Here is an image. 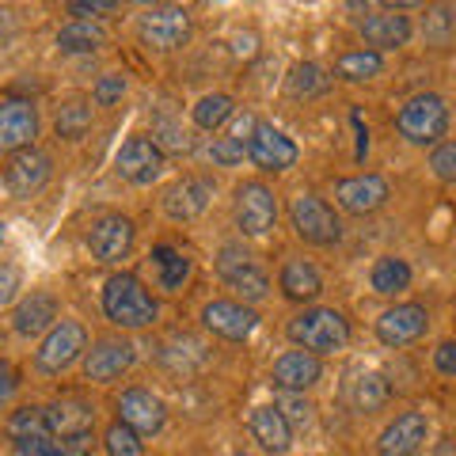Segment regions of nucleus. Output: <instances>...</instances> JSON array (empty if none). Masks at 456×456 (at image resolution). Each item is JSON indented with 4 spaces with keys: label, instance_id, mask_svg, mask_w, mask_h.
Returning a JSON list of instances; mask_svg holds the SVG:
<instances>
[{
    "label": "nucleus",
    "instance_id": "cd10ccee",
    "mask_svg": "<svg viewBox=\"0 0 456 456\" xmlns=\"http://www.w3.org/2000/svg\"><path fill=\"white\" fill-rule=\"evenodd\" d=\"M107 46V31L92 20H73L57 31V50L61 53H95Z\"/></svg>",
    "mask_w": 456,
    "mask_h": 456
},
{
    "label": "nucleus",
    "instance_id": "ea45409f",
    "mask_svg": "<svg viewBox=\"0 0 456 456\" xmlns=\"http://www.w3.org/2000/svg\"><path fill=\"white\" fill-rule=\"evenodd\" d=\"M244 156H248V149L244 145H240V141H232V137H217V141H213V145H209V160L213 164H236V160H244Z\"/></svg>",
    "mask_w": 456,
    "mask_h": 456
},
{
    "label": "nucleus",
    "instance_id": "f3484780",
    "mask_svg": "<svg viewBox=\"0 0 456 456\" xmlns=\"http://www.w3.org/2000/svg\"><path fill=\"white\" fill-rule=\"evenodd\" d=\"M202 323L228 342H244L255 327H259V316H255V308L240 305V301H209L202 308Z\"/></svg>",
    "mask_w": 456,
    "mask_h": 456
},
{
    "label": "nucleus",
    "instance_id": "9b49d317",
    "mask_svg": "<svg viewBox=\"0 0 456 456\" xmlns=\"http://www.w3.org/2000/svg\"><path fill=\"white\" fill-rule=\"evenodd\" d=\"M244 149H248V160L255 167L274 171V175L278 171H289L297 164V156H301V149H297L281 130H274L270 122H255V130H251Z\"/></svg>",
    "mask_w": 456,
    "mask_h": 456
},
{
    "label": "nucleus",
    "instance_id": "c756f323",
    "mask_svg": "<svg viewBox=\"0 0 456 456\" xmlns=\"http://www.w3.org/2000/svg\"><path fill=\"white\" fill-rule=\"evenodd\" d=\"M369 281H373L377 293L395 297V293H403L411 285V266L403 259H395V255H384V259H377L373 270H369Z\"/></svg>",
    "mask_w": 456,
    "mask_h": 456
},
{
    "label": "nucleus",
    "instance_id": "9d476101",
    "mask_svg": "<svg viewBox=\"0 0 456 456\" xmlns=\"http://www.w3.org/2000/svg\"><path fill=\"white\" fill-rule=\"evenodd\" d=\"M114 171L134 187H149L164 175V149L152 137H130L114 156Z\"/></svg>",
    "mask_w": 456,
    "mask_h": 456
},
{
    "label": "nucleus",
    "instance_id": "c03bdc74",
    "mask_svg": "<svg viewBox=\"0 0 456 456\" xmlns=\"http://www.w3.org/2000/svg\"><path fill=\"white\" fill-rule=\"evenodd\" d=\"M16 388H20V373L8 362H0V403H8L16 395Z\"/></svg>",
    "mask_w": 456,
    "mask_h": 456
},
{
    "label": "nucleus",
    "instance_id": "4be33fe9",
    "mask_svg": "<svg viewBox=\"0 0 456 456\" xmlns=\"http://www.w3.org/2000/svg\"><path fill=\"white\" fill-rule=\"evenodd\" d=\"M426 434H430V422H426V415H419V411H407V415H399L388 430L380 434L377 452L380 456H415L426 445Z\"/></svg>",
    "mask_w": 456,
    "mask_h": 456
},
{
    "label": "nucleus",
    "instance_id": "2eb2a0df",
    "mask_svg": "<svg viewBox=\"0 0 456 456\" xmlns=\"http://www.w3.org/2000/svg\"><path fill=\"white\" fill-rule=\"evenodd\" d=\"M335 198H338V206L346 213H354V217H365V213H377L384 202H388V179L373 175V171L338 179L335 183Z\"/></svg>",
    "mask_w": 456,
    "mask_h": 456
},
{
    "label": "nucleus",
    "instance_id": "a211bd4d",
    "mask_svg": "<svg viewBox=\"0 0 456 456\" xmlns=\"http://www.w3.org/2000/svg\"><path fill=\"white\" fill-rule=\"evenodd\" d=\"M4 434L12 437V445H16L20 456H38L53 441L50 426H46V411H42V407L12 411V419L4 422Z\"/></svg>",
    "mask_w": 456,
    "mask_h": 456
},
{
    "label": "nucleus",
    "instance_id": "c9c22d12",
    "mask_svg": "<svg viewBox=\"0 0 456 456\" xmlns=\"http://www.w3.org/2000/svg\"><path fill=\"white\" fill-rule=\"evenodd\" d=\"M103 445L110 456H145V441H141L137 430H130L126 422H114L107 437H103Z\"/></svg>",
    "mask_w": 456,
    "mask_h": 456
},
{
    "label": "nucleus",
    "instance_id": "20e7f679",
    "mask_svg": "<svg viewBox=\"0 0 456 456\" xmlns=\"http://www.w3.org/2000/svg\"><path fill=\"white\" fill-rule=\"evenodd\" d=\"M289 221H293V232L312 248H331L342 240V221L316 194H297L289 206Z\"/></svg>",
    "mask_w": 456,
    "mask_h": 456
},
{
    "label": "nucleus",
    "instance_id": "c85d7f7f",
    "mask_svg": "<svg viewBox=\"0 0 456 456\" xmlns=\"http://www.w3.org/2000/svg\"><path fill=\"white\" fill-rule=\"evenodd\" d=\"M327 88H331V77H327L316 61L293 65L289 77H285V92H289L293 99H316V95H323Z\"/></svg>",
    "mask_w": 456,
    "mask_h": 456
},
{
    "label": "nucleus",
    "instance_id": "f704fd0d",
    "mask_svg": "<svg viewBox=\"0 0 456 456\" xmlns=\"http://www.w3.org/2000/svg\"><path fill=\"white\" fill-rule=\"evenodd\" d=\"M354 411H362V415H373V411H380L384 403H388V380H384L380 373H362L358 380H354Z\"/></svg>",
    "mask_w": 456,
    "mask_h": 456
},
{
    "label": "nucleus",
    "instance_id": "39448f33",
    "mask_svg": "<svg viewBox=\"0 0 456 456\" xmlns=\"http://www.w3.org/2000/svg\"><path fill=\"white\" fill-rule=\"evenodd\" d=\"M84 350H88V331H84V323L61 320V323L50 327L46 338H42V346L35 350V369L46 373V377L65 373Z\"/></svg>",
    "mask_w": 456,
    "mask_h": 456
},
{
    "label": "nucleus",
    "instance_id": "393cba45",
    "mask_svg": "<svg viewBox=\"0 0 456 456\" xmlns=\"http://www.w3.org/2000/svg\"><path fill=\"white\" fill-rule=\"evenodd\" d=\"M362 38L377 50H399V46H407V38H411V20L407 16H399V12H377V16H369L362 23Z\"/></svg>",
    "mask_w": 456,
    "mask_h": 456
},
{
    "label": "nucleus",
    "instance_id": "de8ad7c7",
    "mask_svg": "<svg viewBox=\"0 0 456 456\" xmlns=\"http://www.w3.org/2000/svg\"><path fill=\"white\" fill-rule=\"evenodd\" d=\"M0 244H4V224H0Z\"/></svg>",
    "mask_w": 456,
    "mask_h": 456
},
{
    "label": "nucleus",
    "instance_id": "f03ea898",
    "mask_svg": "<svg viewBox=\"0 0 456 456\" xmlns=\"http://www.w3.org/2000/svg\"><path fill=\"white\" fill-rule=\"evenodd\" d=\"M285 335L297 342V350H308V354H316V358H320V354L346 350L350 323L335 308H305V312H297V316L289 320Z\"/></svg>",
    "mask_w": 456,
    "mask_h": 456
},
{
    "label": "nucleus",
    "instance_id": "58836bf2",
    "mask_svg": "<svg viewBox=\"0 0 456 456\" xmlns=\"http://www.w3.org/2000/svg\"><path fill=\"white\" fill-rule=\"evenodd\" d=\"M430 167H434V175L441 183H456V141H445V145L434 149Z\"/></svg>",
    "mask_w": 456,
    "mask_h": 456
},
{
    "label": "nucleus",
    "instance_id": "1a4fd4ad",
    "mask_svg": "<svg viewBox=\"0 0 456 456\" xmlns=\"http://www.w3.org/2000/svg\"><path fill=\"white\" fill-rule=\"evenodd\" d=\"M53 179V160L42 149H20L4 160V187L12 198H35Z\"/></svg>",
    "mask_w": 456,
    "mask_h": 456
},
{
    "label": "nucleus",
    "instance_id": "4c0bfd02",
    "mask_svg": "<svg viewBox=\"0 0 456 456\" xmlns=\"http://www.w3.org/2000/svg\"><path fill=\"white\" fill-rule=\"evenodd\" d=\"M122 95H126V77H122V73H107V77L95 80L92 103H95V107H114Z\"/></svg>",
    "mask_w": 456,
    "mask_h": 456
},
{
    "label": "nucleus",
    "instance_id": "dca6fc26",
    "mask_svg": "<svg viewBox=\"0 0 456 456\" xmlns=\"http://www.w3.org/2000/svg\"><path fill=\"white\" fill-rule=\"evenodd\" d=\"M426 327H430V316L422 305H395L377 320V338L384 346H411L426 335Z\"/></svg>",
    "mask_w": 456,
    "mask_h": 456
},
{
    "label": "nucleus",
    "instance_id": "7c9ffc66",
    "mask_svg": "<svg viewBox=\"0 0 456 456\" xmlns=\"http://www.w3.org/2000/svg\"><path fill=\"white\" fill-rule=\"evenodd\" d=\"M152 263H156V274H160V285H164L167 293H179L183 281L191 278V259L183 251L167 248V244H160V248L152 251Z\"/></svg>",
    "mask_w": 456,
    "mask_h": 456
},
{
    "label": "nucleus",
    "instance_id": "f257e3e1",
    "mask_svg": "<svg viewBox=\"0 0 456 456\" xmlns=\"http://www.w3.org/2000/svg\"><path fill=\"white\" fill-rule=\"evenodd\" d=\"M103 312H107V320L114 327L137 331V327L156 323V316H160V305H156V297L134 274H114L103 285Z\"/></svg>",
    "mask_w": 456,
    "mask_h": 456
},
{
    "label": "nucleus",
    "instance_id": "72a5a7b5",
    "mask_svg": "<svg viewBox=\"0 0 456 456\" xmlns=\"http://www.w3.org/2000/svg\"><path fill=\"white\" fill-rule=\"evenodd\" d=\"M380 69H384L380 53H373V50H350V53H342L335 61V77L358 84V80H373Z\"/></svg>",
    "mask_w": 456,
    "mask_h": 456
},
{
    "label": "nucleus",
    "instance_id": "473e14b6",
    "mask_svg": "<svg viewBox=\"0 0 456 456\" xmlns=\"http://www.w3.org/2000/svg\"><path fill=\"white\" fill-rule=\"evenodd\" d=\"M236 114V103H232V95H224V92H213V95H202L198 99V107H194V126L198 130H221V126L228 122Z\"/></svg>",
    "mask_w": 456,
    "mask_h": 456
},
{
    "label": "nucleus",
    "instance_id": "412c9836",
    "mask_svg": "<svg viewBox=\"0 0 456 456\" xmlns=\"http://www.w3.org/2000/svg\"><path fill=\"white\" fill-rule=\"evenodd\" d=\"M118 422H126L137 434H160L167 422V411L149 388H130L118 399Z\"/></svg>",
    "mask_w": 456,
    "mask_h": 456
},
{
    "label": "nucleus",
    "instance_id": "7ed1b4c3",
    "mask_svg": "<svg viewBox=\"0 0 456 456\" xmlns=\"http://www.w3.org/2000/svg\"><path fill=\"white\" fill-rule=\"evenodd\" d=\"M395 130L403 134L411 145H437L449 130V107L445 99L434 92H422L415 99H407L395 114Z\"/></svg>",
    "mask_w": 456,
    "mask_h": 456
},
{
    "label": "nucleus",
    "instance_id": "6ab92c4d",
    "mask_svg": "<svg viewBox=\"0 0 456 456\" xmlns=\"http://www.w3.org/2000/svg\"><path fill=\"white\" fill-rule=\"evenodd\" d=\"M42 411H46V426L53 437H80V434H92L95 426V407L84 395H61Z\"/></svg>",
    "mask_w": 456,
    "mask_h": 456
},
{
    "label": "nucleus",
    "instance_id": "bb28decb",
    "mask_svg": "<svg viewBox=\"0 0 456 456\" xmlns=\"http://www.w3.org/2000/svg\"><path fill=\"white\" fill-rule=\"evenodd\" d=\"M278 285H281V293L289 297V301H297V305L316 301V297L323 293L320 270L312 263H305V259H289V263H285L281 274H278Z\"/></svg>",
    "mask_w": 456,
    "mask_h": 456
},
{
    "label": "nucleus",
    "instance_id": "79ce46f5",
    "mask_svg": "<svg viewBox=\"0 0 456 456\" xmlns=\"http://www.w3.org/2000/svg\"><path fill=\"white\" fill-rule=\"evenodd\" d=\"M122 4H114V0H73V4H69V12H73L77 20H99V16H114V12H118Z\"/></svg>",
    "mask_w": 456,
    "mask_h": 456
},
{
    "label": "nucleus",
    "instance_id": "0eeeda50",
    "mask_svg": "<svg viewBox=\"0 0 456 456\" xmlns=\"http://www.w3.org/2000/svg\"><path fill=\"white\" fill-rule=\"evenodd\" d=\"M137 35L152 50H179L183 42L191 38V12L175 8V4L145 8L137 16Z\"/></svg>",
    "mask_w": 456,
    "mask_h": 456
},
{
    "label": "nucleus",
    "instance_id": "6e6552de",
    "mask_svg": "<svg viewBox=\"0 0 456 456\" xmlns=\"http://www.w3.org/2000/svg\"><path fill=\"white\" fill-rule=\"evenodd\" d=\"M232 213H236V228L244 236H266L278 221V198L266 183H244V187H236Z\"/></svg>",
    "mask_w": 456,
    "mask_h": 456
},
{
    "label": "nucleus",
    "instance_id": "4468645a",
    "mask_svg": "<svg viewBox=\"0 0 456 456\" xmlns=\"http://www.w3.org/2000/svg\"><path fill=\"white\" fill-rule=\"evenodd\" d=\"M137 358V350H134V342H126V338H99L95 346L84 354V377L95 380V384H114L126 369L134 365Z\"/></svg>",
    "mask_w": 456,
    "mask_h": 456
},
{
    "label": "nucleus",
    "instance_id": "a878e982",
    "mask_svg": "<svg viewBox=\"0 0 456 456\" xmlns=\"http://www.w3.org/2000/svg\"><path fill=\"white\" fill-rule=\"evenodd\" d=\"M251 434L266 452H274V456L289 452V445H293V430H289V422L281 419L278 407H255L251 411Z\"/></svg>",
    "mask_w": 456,
    "mask_h": 456
},
{
    "label": "nucleus",
    "instance_id": "b1692460",
    "mask_svg": "<svg viewBox=\"0 0 456 456\" xmlns=\"http://www.w3.org/2000/svg\"><path fill=\"white\" fill-rule=\"evenodd\" d=\"M53 320H57V297L42 293V289H35L31 297H23V301L16 305V312H12V327H16L23 338L50 331Z\"/></svg>",
    "mask_w": 456,
    "mask_h": 456
},
{
    "label": "nucleus",
    "instance_id": "a18cd8bd",
    "mask_svg": "<svg viewBox=\"0 0 456 456\" xmlns=\"http://www.w3.org/2000/svg\"><path fill=\"white\" fill-rule=\"evenodd\" d=\"M65 456H88L92 452V434H80V437H57Z\"/></svg>",
    "mask_w": 456,
    "mask_h": 456
},
{
    "label": "nucleus",
    "instance_id": "f8f14e48",
    "mask_svg": "<svg viewBox=\"0 0 456 456\" xmlns=\"http://www.w3.org/2000/svg\"><path fill=\"white\" fill-rule=\"evenodd\" d=\"M88 251L99 263H122L134 251V221L122 213H107L88 228Z\"/></svg>",
    "mask_w": 456,
    "mask_h": 456
},
{
    "label": "nucleus",
    "instance_id": "2f4dec72",
    "mask_svg": "<svg viewBox=\"0 0 456 456\" xmlns=\"http://www.w3.org/2000/svg\"><path fill=\"white\" fill-rule=\"evenodd\" d=\"M53 130L65 141H80L92 130V103L88 99H69V103H61L57 107V118H53Z\"/></svg>",
    "mask_w": 456,
    "mask_h": 456
},
{
    "label": "nucleus",
    "instance_id": "e433bc0d",
    "mask_svg": "<svg viewBox=\"0 0 456 456\" xmlns=\"http://www.w3.org/2000/svg\"><path fill=\"white\" fill-rule=\"evenodd\" d=\"M281 411V419L289 422V430H301V426L312 422V403L301 395V392H281V399L274 403Z\"/></svg>",
    "mask_w": 456,
    "mask_h": 456
},
{
    "label": "nucleus",
    "instance_id": "09e8293b",
    "mask_svg": "<svg viewBox=\"0 0 456 456\" xmlns=\"http://www.w3.org/2000/svg\"><path fill=\"white\" fill-rule=\"evenodd\" d=\"M232 456H244V452H232Z\"/></svg>",
    "mask_w": 456,
    "mask_h": 456
},
{
    "label": "nucleus",
    "instance_id": "aec40b11",
    "mask_svg": "<svg viewBox=\"0 0 456 456\" xmlns=\"http://www.w3.org/2000/svg\"><path fill=\"white\" fill-rule=\"evenodd\" d=\"M213 179L206 175H187L183 183H175V187L167 191L164 198V209H167V217L171 221H194V217H202V213L209 209L213 202Z\"/></svg>",
    "mask_w": 456,
    "mask_h": 456
},
{
    "label": "nucleus",
    "instance_id": "5701e85b",
    "mask_svg": "<svg viewBox=\"0 0 456 456\" xmlns=\"http://www.w3.org/2000/svg\"><path fill=\"white\" fill-rule=\"evenodd\" d=\"M270 377H274V384L281 392H301L305 395V388H312V384L323 377V365H320L316 354H308V350H285L274 362V373Z\"/></svg>",
    "mask_w": 456,
    "mask_h": 456
},
{
    "label": "nucleus",
    "instance_id": "49530a36",
    "mask_svg": "<svg viewBox=\"0 0 456 456\" xmlns=\"http://www.w3.org/2000/svg\"><path fill=\"white\" fill-rule=\"evenodd\" d=\"M38 456H65V452H61V445H57V437H53V441H50V445H46V449H42Z\"/></svg>",
    "mask_w": 456,
    "mask_h": 456
},
{
    "label": "nucleus",
    "instance_id": "a19ab883",
    "mask_svg": "<svg viewBox=\"0 0 456 456\" xmlns=\"http://www.w3.org/2000/svg\"><path fill=\"white\" fill-rule=\"evenodd\" d=\"M20 285H23L20 266L0 263V308H8L12 301H16V297H20Z\"/></svg>",
    "mask_w": 456,
    "mask_h": 456
},
{
    "label": "nucleus",
    "instance_id": "423d86ee",
    "mask_svg": "<svg viewBox=\"0 0 456 456\" xmlns=\"http://www.w3.org/2000/svg\"><path fill=\"white\" fill-rule=\"evenodd\" d=\"M217 274H221V281L228 285V289H236L244 301H263V297L270 293L266 270L255 263L251 251L236 248V244H224L217 251Z\"/></svg>",
    "mask_w": 456,
    "mask_h": 456
},
{
    "label": "nucleus",
    "instance_id": "ddd939ff",
    "mask_svg": "<svg viewBox=\"0 0 456 456\" xmlns=\"http://www.w3.org/2000/svg\"><path fill=\"white\" fill-rule=\"evenodd\" d=\"M38 107L31 99H4L0 103V149L8 156L20 149H31L38 137Z\"/></svg>",
    "mask_w": 456,
    "mask_h": 456
},
{
    "label": "nucleus",
    "instance_id": "37998d69",
    "mask_svg": "<svg viewBox=\"0 0 456 456\" xmlns=\"http://www.w3.org/2000/svg\"><path fill=\"white\" fill-rule=\"evenodd\" d=\"M434 365H437V373L456 377V342H441L434 350Z\"/></svg>",
    "mask_w": 456,
    "mask_h": 456
}]
</instances>
